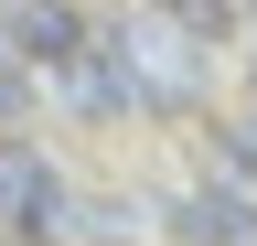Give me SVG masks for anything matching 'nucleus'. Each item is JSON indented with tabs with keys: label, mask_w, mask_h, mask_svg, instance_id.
Listing matches in <instances>:
<instances>
[{
	"label": "nucleus",
	"mask_w": 257,
	"mask_h": 246,
	"mask_svg": "<svg viewBox=\"0 0 257 246\" xmlns=\"http://www.w3.org/2000/svg\"><path fill=\"white\" fill-rule=\"evenodd\" d=\"M193 33H172V22H140V33H128V22H118V33H107V65H118V86H128V107H140V97H193V54H182Z\"/></svg>",
	"instance_id": "f257e3e1"
},
{
	"label": "nucleus",
	"mask_w": 257,
	"mask_h": 246,
	"mask_svg": "<svg viewBox=\"0 0 257 246\" xmlns=\"http://www.w3.org/2000/svg\"><path fill=\"white\" fill-rule=\"evenodd\" d=\"M0 225H11L22 246H43V235L64 225V171H54L32 139H0Z\"/></svg>",
	"instance_id": "f03ea898"
},
{
	"label": "nucleus",
	"mask_w": 257,
	"mask_h": 246,
	"mask_svg": "<svg viewBox=\"0 0 257 246\" xmlns=\"http://www.w3.org/2000/svg\"><path fill=\"white\" fill-rule=\"evenodd\" d=\"M0 43H11L22 54V65H75V54H86V22L75 11H64V0H11V11H0Z\"/></svg>",
	"instance_id": "7ed1b4c3"
},
{
	"label": "nucleus",
	"mask_w": 257,
	"mask_h": 246,
	"mask_svg": "<svg viewBox=\"0 0 257 246\" xmlns=\"http://www.w3.org/2000/svg\"><path fill=\"white\" fill-rule=\"evenodd\" d=\"M172 225H182L193 246H246V235H257V214H246V193H182V203H172Z\"/></svg>",
	"instance_id": "20e7f679"
},
{
	"label": "nucleus",
	"mask_w": 257,
	"mask_h": 246,
	"mask_svg": "<svg viewBox=\"0 0 257 246\" xmlns=\"http://www.w3.org/2000/svg\"><path fill=\"white\" fill-rule=\"evenodd\" d=\"M161 11H172V33H193V43L225 33V0H161Z\"/></svg>",
	"instance_id": "39448f33"
},
{
	"label": "nucleus",
	"mask_w": 257,
	"mask_h": 246,
	"mask_svg": "<svg viewBox=\"0 0 257 246\" xmlns=\"http://www.w3.org/2000/svg\"><path fill=\"white\" fill-rule=\"evenodd\" d=\"M22 97H32V86H22V65H11V43H0V118H22Z\"/></svg>",
	"instance_id": "423d86ee"
}]
</instances>
